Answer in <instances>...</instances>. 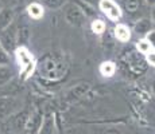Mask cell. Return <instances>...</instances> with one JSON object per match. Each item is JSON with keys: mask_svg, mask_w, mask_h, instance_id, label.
I'll return each mask as SVG.
<instances>
[{"mask_svg": "<svg viewBox=\"0 0 155 134\" xmlns=\"http://www.w3.org/2000/svg\"><path fill=\"white\" fill-rule=\"evenodd\" d=\"M115 70H116V67H115L113 62H104L100 66V73L103 74L104 76H108V78L115 74Z\"/></svg>", "mask_w": 155, "mask_h": 134, "instance_id": "cell-9", "label": "cell"}, {"mask_svg": "<svg viewBox=\"0 0 155 134\" xmlns=\"http://www.w3.org/2000/svg\"><path fill=\"white\" fill-rule=\"evenodd\" d=\"M27 11L30 16L34 17V19H39V17L43 16V7L41 4H38V3H32L31 5H28Z\"/></svg>", "mask_w": 155, "mask_h": 134, "instance_id": "cell-7", "label": "cell"}, {"mask_svg": "<svg viewBox=\"0 0 155 134\" xmlns=\"http://www.w3.org/2000/svg\"><path fill=\"white\" fill-rule=\"evenodd\" d=\"M138 50L142 54H146V55H148V54H155V47L147 39H143V40L139 42L138 43Z\"/></svg>", "mask_w": 155, "mask_h": 134, "instance_id": "cell-8", "label": "cell"}, {"mask_svg": "<svg viewBox=\"0 0 155 134\" xmlns=\"http://www.w3.org/2000/svg\"><path fill=\"white\" fill-rule=\"evenodd\" d=\"M41 125H42V118H41L39 114H34L32 117L27 118V122H26V126L25 129H27V132L30 133H34L37 130L41 129Z\"/></svg>", "mask_w": 155, "mask_h": 134, "instance_id": "cell-3", "label": "cell"}, {"mask_svg": "<svg viewBox=\"0 0 155 134\" xmlns=\"http://www.w3.org/2000/svg\"><path fill=\"white\" fill-rule=\"evenodd\" d=\"M154 17H155V11H154Z\"/></svg>", "mask_w": 155, "mask_h": 134, "instance_id": "cell-14", "label": "cell"}, {"mask_svg": "<svg viewBox=\"0 0 155 134\" xmlns=\"http://www.w3.org/2000/svg\"><path fill=\"white\" fill-rule=\"evenodd\" d=\"M148 30H150V22L148 20H142L136 26V31L138 32H148Z\"/></svg>", "mask_w": 155, "mask_h": 134, "instance_id": "cell-12", "label": "cell"}, {"mask_svg": "<svg viewBox=\"0 0 155 134\" xmlns=\"http://www.w3.org/2000/svg\"><path fill=\"white\" fill-rule=\"evenodd\" d=\"M53 132H54V120H53L51 115H47L42 121L38 134H53Z\"/></svg>", "mask_w": 155, "mask_h": 134, "instance_id": "cell-6", "label": "cell"}, {"mask_svg": "<svg viewBox=\"0 0 155 134\" xmlns=\"http://www.w3.org/2000/svg\"><path fill=\"white\" fill-rule=\"evenodd\" d=\"M100 10L111 20H117L121 17V10L113 0H100Z\"/></svg>", "mask_w": 155, "mask_h": 134, "instance_id": "cell-2", "label": "cell"}, {"mask_svg": "<svg viewBox=\"0 0 155 134\" xmlns=\"http://www.w3.org/2000/svg\"><path fill=\"white\" fill-rule=\"evenodd\" d=\"M92 30H93L94 34L100 35V34H103V32L105 31V24H104L103 20L97 19V20H94V22L92 23Z\"/></svg>", "mask_w": 155, "mask_h": 134, "instance_id": "cell-11", "label": "cell"}, {"mask_svg": "<svg viewBox=\"0 0 155 134\" xmlns=\"http://www.w3.org/2000/svg\"><path fill=\"white\" fill-rule=\"evenodd\" d=\"M16 58L20 63V67H22V75L25 78H27L35 68L34 58H32V55L26 47H19L16 50Z\"/></svg>", "mask_w": 155, "mask_h": 134, "instance_id": "cell-1", "label": "cell"}, {"mask_svg": "<svg viewBox=\"0 0 155 134\" xmlns=\"http://www.w3.org/2000/svg\"><path fill=\"white\" fill-rule=\"evenodd\" d=\"M126 7L131 12H134L138 8V0H126Z\"/></svg>", "mask_w": 155, "mask_h": 134, "instance_id": "cell-13", "label": "cell"}, {"mask_svg": "<svg viewBox=\"0 0 155 134\" xmlns=\"http://www.w3.org/2000/svg\"><path fill=\"white\" fill-rule=\"evenodd\" d=\"M14 101L12 99H0V118H5L12 113Z\"/></svg>", "mask_w": 155, "mask_h": 134, "instance_id": "cell-5", "label": "cell"}, {"mask_svg": "<svg viewBox=\"0 0 155 134\" xmlns=\"http://www.w3.org/2000/svg\"><path fill=\"white\" fill-rule=\"evenodd\" d=\"M115 35L120 42H128L131 38V31L127 26L119 24L115 27Z\"/></svg>", "mask_w": 155, "mask_h": 134, "instance_id": "cell-4", "label": "cell"}, {"mask_svg": "<svg viewBox=\"0 0 155 134\" xmlns=\"http://www.w3.org/2000/svg\"><path fill=\"white\" fill-rule=\"evenodd\" d=\"M70 14H71V11L69 10V11H68V14H66V17H69V19H68V20H69V23H70V24H74V20L70 17ZM74 16L77 17V19H76V26L81 24V22H82V19H84V16H82L81 11H80L78 8H74Z\"/></svg>", "mask_w": 155, "mask_h": 134, "instance_id": "cell-10", "label": "cell"}]
</instances>
